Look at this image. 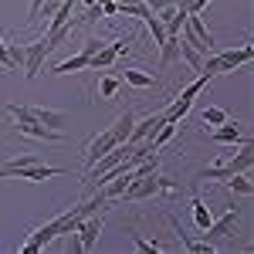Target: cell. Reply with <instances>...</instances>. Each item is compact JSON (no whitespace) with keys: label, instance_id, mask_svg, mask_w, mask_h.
<instances>
[{"label":"cell","instance_id":"4dcf8cb0","mask_svg":"<svg viewBox=\"0 0 254 254\" xmlns=\"http://www.w3.org/2000/svg\"><path fill=\"white\" fill-rule=\"evenodd\" d=\"M207 3H210V0H193V7H190V14H203V10H207Z\"/></svg>","mask_w":254,"mask_h":254},{"label":"cell","instance_id":"3957f363","mask_svg":"<svg viewBox=\"0 0 254 254\" xmlns=\"http://www.w3.org/2000/svg\"><path fill=\"white\" fill-rule=\"evenodd\" d=\"M159 193H163V176H159V170H156V173H146V176H139V180H132L119 200L136 203V200H149V196H159Z\"/></svg>","mask_w":254,"mask_h":254},{"label":"cell","instance_id":"ffe728a7","mask_svg":"<svg viewBox=\"0 0 254 254\" xmlns=\"http://www.w3.org/2000/svg\"><path fill=\"white\" fill-rule=\"evenodd\" d=\"M224 183H227V187H231V193H237V196H251V193H254V183H251V180H248L244 173L227 176Z\"/></svg>","mask_w":254,"mask_h":254},{"label":"cell","instance_id":"8fae6325","mask_svg":"<svg viewBox=\"0 0 254 254\" xmlns=\"http://www.w3.org/2000/svg\"><path fill=\"white\" fill-rule=\"evenodd\" d=\"M20 136H31V139H41V142H61L64 132L61 129H48V126H41L38 119H27V122H17L14 126Z\"/></svg>","mask_w":254,"mask_h":254},{"label":"cell","instance_id":"8992f818","mask_svg":"<svg viewBox=\"0 0 254 254\" xmlns=\"http://www.w3.org/2000/svg\"><path fill=\"white\" fill-rule=\"evenodd\" d=\"M207 139H210V142H220V146H237V142L244 146V142H248L244 129H241L237 122H231V119H227V122H220V126H214V129L207 132Z\"/></svg>","mask_w":254,"mask_h":254},{"label":"cell","instance_id":"7c38bea8","mask_svg":"<svg viewBox=\"0 0 254 254\" xmlns=\"http://www.w3.org/2000/svg\"><path fill=\"white\" fill-rule=\"evenodd\" d=\"M237 220H241V210H237V207H231V210L220 217V220H210V227L203 231V237H207V241H220V237H227L237 227Z\"/></svg>","mask_w":254,"mask_h":254},{"label":"cell","instance_id":"ac0fdd59","mask_svg":"<svg viewBox=\"0 0 254 254\" xmlns=\"http://www.w3.org/2000/svg\"><path fill=\"white\" fill-rule=\"evenodd\" d=\"M190 214H193V224L200 227V231H207V227H210V220H214V217H210V207H207L200 196L190 200Z\"/></svg>","mask_w":254,"mask_h":254},{"label":"cell","instance_id":"4fadbf2b","mask_svg":"<svg viewBox=\"0 0 254 254\" xmlns=\"http://www.w3.org/2000/svg\"><path fill=\"white\" fill-rule=\"evenodd\" d=\"M31 119H38L41 126H48V129H64V126H68V112H64V109H41V105H31Z\"/></svg>","mask_w":254,"mask_h":254},{"label":"cell","instance_id":"d6a6232c","mask_svg":"<svg viewBox=\"0 0 254 254\" xmlns=\"http://www.w3.org/2000/svg\"><path fill=\"white\" fill-rule=\"evenodd\" d=\"M78 3H85V7H92V3H98V0H78Z\"/></svg>","mask_w":254,"mask_h":254},{"label":"cell","instance_id":"9a60e30c","mask_svg":"<svg viewBox=\"0 0 254 254\" xmlns=\"http://www.w3.org/2000/svg\"><path fill=\"white\" fill-rule=\"evenodd\" d=\"M132 126H136V112H132V109H126V112H119V116H116V122L109 126V132L116 136V142H129Z\"/></svg>","mask_w":254,"mask_h":254},{"label":"cell","instance_id":"83f0119b","mask_svg":"<svg viewBox=\"0 0 254 254\" xmlns=\"http://www.w3.org/2000/svg\"><path fill=\"white\" fill-rule=\"evenodd\" d=\"M105 44H109V41L88 38V41H85V48H81V55H88V58H92V55H95V51H102V48H105Z\"/></svg>","mask_w":254,"mask_h":254},{"label":"cell","instance_id":"e0dca14e","mask_svg":"<svg viewBox=\"0 0 254 254\" xmlns=\"http://www.w3.org/2000/svg\"><path fill=\"white\" fill-rule=\"evenodd\" d=\"M85 68H88V55H75V58H64V61H58V64H55V68H51V71H48V75H71V71H85Z\"/></svg>","mask_w":254,"mask_h":254},{"label":"cell","instance_id":"cb8c5ba5","mask_svg":"<svg viewBox=\"0 0 254 254\" xmlns=\"http://www.w3.org/2000/svg\"><path fill=\"white\" fill-rule=\"evenodd\" d=\"M129 234H132V244H136L139 251H146V254H159V251H163V244H159V241H146V237L136 234V231H129Z\"/></svg>","mask_w":254,"mask_h":254},{"label":"cell","instance_id":"f546056e","mask_svg":"<svg viewBox=\"0 0 254 254\" xmlns=\"http://www.w3.org/2000/svg\"><path fill=\"white\" fill-rule=\"evenodd\" d=\"M142 3H146V7H149L153 14H159V10H166V7H170L173 0H142Z\"/></svg>","mask_w":254,"mask_h":254},{"label":"cell","instance_id":"44dd1931","mask_svg":"<svg viewBox=\"0 0 254 254\" xmlns=\"http://www.w3.org/2000/svg\"><path fill=\"white\" fill-rule=\"evenodd\" d=\"M173 132H176V122H163V126H159V132H156L153 139H149L153 153H159V149H163V146H166V142L173 139Z\"/></svg>","mask_w":254,"mask_h":254},{"label":"cell","instance_id":"d4e9b609","mask_svg":"<svg viewBox=\"0 0 254 254\" xmlns=\"http://www.w3.org/2000/svg\"><path fill=\"white\" fill-rule=\"evenodd\" d=\"M220 122H227V112L217 109V105H207L203 109V126H220Z\"/></svg>","mask_w":254,"mask_h":254},{"label":"cell","instance_id":"603a6c76","mask_svg":"<svg viewBox=\"0 0 254 254\" xmlns=\"http://www.w3.org/2000/svg\"><path fill=\"white\" fill-rule=\"evenodd\" d=\"M119 85H122V78H112V75H105V78L98 81V95H102V98H116Z\"/></svg>","mask_w":254,"mask_h":254},{"label":"cell","instance_id":"2e32d148","mask_svg":"<svg viewBox=\"0 0 254 254\" xmlns=\"http://www.w3.org/2000/svg\"><path fill=\"white\" fill-rule=\"evenodd\" d=\"M173 61H180V34H166V41L159 44V64L170 68Z\"/></svg>","mask_w":254,"mask_h":254},{"label":"cell","instance_id":"ba28073f","mask_svg":"<svg viewBox=\"0 0 254 254\" xmlns=\"http://www.w3.org/2000/svg\"><path fill=\"white\" fill-rule=\"evenodd\" d=\"M126 51H129L126 41H109L102 51H95V55L88 58V68H92V71H98V68H112V64L119 61V55H126Z\"/></svg>","mask_w":254,"mask_h":254},{"label":"cell","instance_id":"9c48e42d","mask_svg":"<svg viewBox=\"0 0 254 254\" xmlns=\"http://www.w3.org/2000/svg\"><path fill=\"white\" fill-rule=\"evenodd\" d=\"M180 58L187 61V64H190V71H196V75H200V68H203V58H207V55H203V51L196 48L193 34H190L187 27L180 31Z\"/></svg>","mask_w":254,"mask_h":254},{"label":"cell","instance_id":"52a82bcc","mask_svg":"<svg viewBox=\"0 0 254 254\" xmlns=\"http://www.w3.org/2000/svg\"><path fill=\"white\" fill-rule=\"evenodd\" d=\"M166 122V116L163 112H153V116H146L142 122H136L132 126V132H129V146H139V142H149V139L159 132V126Z\"/></svg>","mask_w":254,"mask_h":254},{"label":"cell","instance_id":"6da1fadb","mask_svg":"<svg viewBox=\"0 0 254 254\" xmlns=\"http://www.w3.org/2000/svg\"><path fill=\"white\" fill-rule=\"evenodd\" d=\"M254 58V48L251 44H241V48H231V51H210L207 58H203V68H200V75H207V78H214V75H227V71H234L241 64H248Z\"/></svg>","mask_w":254,"mask_h":254},{"label":"cell","instance_id":"5bb4252c","mask_svg":"<svg viewBox=\"0 0 254 254\" xmlns=\"http://www.w3.org/2000/svg\"><path fill=\"white\" fill-rule=\"evenodd\" d=\"M68 173V170H58V166H44V163H31V166H24L17 170V180H31V183H41V180H51V176H61Z\"/></svg>","mask_w":254,"mask_h":254},{"label":"cell","instance_id":"f1b7e54d","mask_svg":"<svg viewBox=\"0 0 254 254\" xmlns=\"http://www.w3.org/2000/svg\"><path fill=\"white\" fill-rule=\"evenodd\" d=\"M41 7H44V0H31V7H27V20H31V24L41 17Z\"/></svg>","mask_w":254,"mask_h":254},{"label":"cell","instance_id":"30bf717a","mask_svg":"<svg viewBox=\"0 0 254 254\" xmlns=\"http://www.w3.org/2000/svg\"><path fill=\"white\" fill-rule=\"evenodd\" d=\"M112 146H119V142H116V136H112L109 129L95 132V136L88 139V146H85V170H88V166H92V163H95L98 156H105V153H109Z\"/></svg>","mask_w":254,"mask_h":254},{"label":"cell","instance_id":"484cf974","mask_svg":"<svg viewBox=\"0 0 254 254\" xmlns=\"http://www.w3.org/2000/svg\"><path fill=\"white\" fill-rule=\"evenodd\" d=\"M7 48H10V61H14V71H20V68H24V44H17V41H7Z\"/></svg>","mask_w":254,"mask_h":254},{"label":"cell","instance_id":"d6986e66","mask_svg":"<svg viewBox=\"0 0 254 254\" xmlns=\"http://www.w3.org/2000/svg\"><path fill=\"white\" fill-rule=\"evenodd\" d=\"M122 81L132 85V88H153V85H156L153 75H146V71H139V68H126V71H122Z\"/></svg>","mask_w":254,"mask_h":254},{"label":"cell","instance_id":"7a4b0ae2","mask_svg":"<svg viewBox=\"0 0 254 254\" xmlns=\"http://www.w3.org/2000/svg\"><path fill=\"white\" fill-rule=\"evenodd\" d=\"M251 163H254L251 142H244V149H241L237 156L224 159V163H217V166H203V170H200V180H227V176H234V173H248Z\"/></svg>","mask_w":254,"mask_h":254},{"label":"cell","instance_id":"4316f807","mask_svg":"<svg viewBox=\"0 0 254 254\" xmlns=\"http://www.w3.org/2000/svg\"><path fill=\"white\" fill-rule=\"evenodd\" d=\"M0 68L14 71V61H10V48H7V41H3V38H0Z\"/></svg>","mask_w":254,"mask_h":254},{"label":"cell","instance_id":"1f68e13d","mask_svg":"<svg viewBox=\"0 0 254 254\" xmlns=\"http://www.w3.org/2000/svg\"><path fill=\"white\" fill-rule=\"evenodd\" d=\"M116 3H119V10H122L126 3H139V0H116Z\"/></svg>","mask_w":254,"mask_h":254},{"label":"cell","instance_id":"277c9868","mask_svg":"<svg viewBox=\"0 0 254 254\" xmlns=\"http://www.w3.org/2000/svg\"><path fill=\"white\" fill-rule=\"evenodd\" d=\"M51 51H55V48H51L44 38L31 41V44H24V68H20V71H24L27 78H38L41 68H44V58H48Z\"/></svg>","mask_w":254,"mask_h":254},{"label":"cell","instance_id":"7402d4cb","mask_svg":"<svg viewBox=\"0 0 254 254\" xmlns=\"http://www.w3.org/2000/svg\"><path fill=\"white\" fill-rule=\"evenodd\" d=\"M146 27H149V34H153V41H156V44H163V41H166V27H163V20H159V14H153V10H149V14H146Z\"/></svg>","mask_w":254,"mask_h":254},{"label":"cell","instance_id":"5b68a950","mask_svg":"<svg viewBox=\"0 0 254 254\" xmlns=\"http://www.w3.org/2000/svg\"><path fill=\"white\" fill-rule=\"evenodd\" d=\"M75 234H78V251H92L98 244V234H102V210L85 217L78 227H75Z\"/></svg>","mask_w":254,"mask_h":254}]
</instances>
